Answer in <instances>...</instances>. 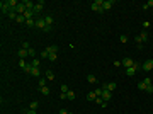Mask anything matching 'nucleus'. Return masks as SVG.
<instances>
[{
  "label": "nucleus",
  "mask_w": 153,
  "mask_h": 114,
  "mask_svg": "<svg viewBox=\"0 0 153 114\" xmlns=\"http://www.w3.org/2000/svg\"><path fill=\"white\" fill-rule=\"evenodd\" d=\"M87 82H89V84H95V82H97V78H95V75H92V73H89V75H87Z\"/></svg>",
  "instance_id": "obj_15"
},
{
  "label": "nucleus",
  "mask_w": 153,
  "mask_h": 114,
  "mask_svg": "<svg viewBox=\"0 0 153 114\" xmlns=\"http://www.w3.org/2000/svg\"><path fill=\"white\" fill-rule=\"evenodd\" d=\"M0 10L4 15H9V12H10V7H9V2H2L0 4Z\"/></svg>",
  "instance_id": "obj_3"
},
{
  "label": "nucleus",
  "mask_w": 153,
  "mask_h": 114,
  "mask_svg": "<svg viewBox=\"0 0 153 114\" xmlns=\"http://www.w3.org/2000/svg\"><path fill=\"white\" fill-rule=\"evenodd\" d=\"M27 114H38V112H36V111H32V109H29V111H27Z\"/></svg>",
  "instance_id": "obj_42"
},
{
  "label": "nucleus",
  "mask_w": 153,
  "mask_h": 114,
  "mask_svg": "<svg viewBox=\"0 0 153 114\" xmlns=\"http://www.w3.org/2000/svg\"><path fill=\"white\" fill-rule=\"evenodd\" d=\"M146 7H148V9H150V7H153V0H148V2H146Z\"/></svg>",
  "instance_id": "obj_39"
},
{
  "label": "nucleus",
  "mask_w": 153,
  "mask_h": 114,
  "mask_svg": "<svg viewBox=\"0 0 153 114\" xmlns=\"http://www.w3.org/2000/svg\"><path fill=\"white\" fill-rule=\"evenodd\" d=\"M26 24H27L29 27H32V26H36V21L34 19H29V21H26Z\"/></svg>",
  "instance_id": "obj_26"
},
{
  "label": "nucleus",
  "mask_w": 153,
  "mask_h": 114,
  "mask_svg": "<svg viewBox=\"0 0 153 114\" xmlns=\"http://www.w3.org/2000/svg\"><path fill=\"white\" fill-rule=\"evenodd\" d=\"M41 56H43V60H48V58H49V53L46 51V50H43V53H41Z\"/></svg>",
  "instance_id": "obj_27"
},
{
  "label": "nucleus",
  "mask_w": 153,
  "mask_h": 114,
  "mask_svg": "<svg viewBox=\"0 0 153 114\" xmlns=\"http://www.w3.org/2000/svg\"><path fill=\"white\" fill-rule=\"evenodd\" d=\"M121 65H123V67H126V68H131V67L134 65V60H131V58H124V60L121 61Z\"/></svg>",
  "instance_id": "obj_4"
},
{
  "label": "nucleus",
  "mask_w": 153,
  "mask_h": 114,
  "mask_svg": "<svg viewBox=\"0 0 153 114\" xmlns=\"http://www.w3.org/2000/svg\"><path fill=\"white\" fill-rule=\"evenodd\" d=\"M102 2H104V0H95V2H92L90 9L92 10H95V12H104V9H102Z\"/></svg>",
  "instance_id": "obj_1"
},
{
  "label": "nucleus",
  "mask_w": 153,
  "mask_h": 114,
  "mask_svg": "<svg viewBox=\"0 0 153 114\" xmlns=\"http://www.w3.org/2000/svg\"><path fill=\"white\" fill-rule=\"evenodd\" d=\"M43 7H44V2H43V0H41V2H38V4H36V5H34V14H39L41 10H43Z\"/></svg>",
  "instance_id": "obj_7"
},
{
  "label": "nucleus",
  "mask_w": 153,
  "mask_h": 114,
  "mask_svg": "<svg viewBox=\"0 0 153 114\" xmlns=\"http://www.w3.org/2000/svg\"><path fill=\"white\" fill-rule=\"evenodd\" d=\"M21 48H24V50H29V48H31V44H29L27 41H24V43H22V46H21Z\"/></svg>",
  "instance_id": "obj_34"
},
{
  "label": "nucleus",
  "mask_w": 153,
  "mask_h": 114,
  "mask_svg": "<svg viewBox=\"0 0 153 114\" xmlns=\"http://www.w3.org/2000/svg\"><path fill=\"white\" fill-rule=\"evenodd\" d=\"M44 50L49 53V55H51V53H58V46H53V44H51V46H46Z\"/></svg>",
  "instance_id": "obj_11"
},
{
  "label": "nucleus",
  "mask_w": 153,
  "mask_h": 114,
  "mask_svg": "<svg viewBox=\"0 0 153 114\" xmlns=\"http://www.w3.org/2000/svg\"><path fill=\"white\" fill-rule=\"evenodd\" d=\"M56 58H58V53H51L48 60H49V61H56Z\"/></svg>",
  "instance_id": "obj_23"
},
{
  "label": "nucleus",
  "mask_w": 153,
  "mask_h": 114,
  "mask_svg": "<svg viewBox=\"0 0 153 114\" xmlns=\"http://www.w3.org/2000/svg\"><path fill=\"white\" fill-rule=\"evenodd\" d=\"M95 97H97V94L94 90L92 92H89V95H87V99H89V101H95Z\"/></svg>",
  "instance_id": "obj_18"
},
{
  "label": "nucleus",
  "mask_w": 153,
  "mask_h": 114,
  "mask_svg": "<svg viewBox=\"0 0 153 114\" xmlns=\"http://www.w3.org/2000/svg\"><path fill=\"white\" fill-rule=\"evenodd\" d=\"M138 89H140V90H146V85H145V82H140V84H138Z\"/></svg>",
  "instance_id": "obj_29"
},
{
  "label": "nucleus",
  "mask_w": 153,
  "mask_h": 114,
  "mask_svg": "<svg viewBox=\"0 0 153 114\" xmlns=\"http://www.w3.org/2000/svg\"><path fill=\"white\" fill-rule=\"evenodd\" d=\"M68 114H73V112H68Z\"/></svg>",
  "instance_id": "obj_43"
},
{
  "label": "nucleus",
  "mask_w": 153,
  "mask_h": 114,
  "mask_svg": "<svg viewBox=\"0 0 153 114\" xmlns=\"http://www.w3.org/2000/svg\"><path fill=\"white\" fill-rule=\"evenodd\" d=\"M143 70H145V72H150V70H153V60H146V61L143 63Z\"/></svg>",
  "instance_id": "obj_6"
},
{
  "label": "nucleus",
  "mask_w": 153,
  "mask_h": 114,
  "mask_svg": "<svg viewBox=\"0 0 153 114\" xmlns=\"http://www.w3.org/2000/svg\"><path fill=\"white\" fill-rule=\"evenodd\" d=\"M116 84H114V82H111V84H104V85H102V89H104V90H109V92H114L116 90Z\"/></svg>",
  "instance_id": "obj_5"
},
{
  "label": "nucleus",
  "mask_w": 153,
  "mask_h": 114,
  "mask_svg": "<svg viewBox=\"0 0 153 114\" xmlns=\"http://www.w3.org/2000/svg\"><path fill=\"white\" fill-rule=\"evenodd\" d=\"M112 5H114L112 0H104V2H102V9H104V10H109Z\"/></svg>",
  "instance_id": "obj_9"
},
{
  "label": "nucleus",
  "mask_w": 153,
  "mask_h": 114,
  "mask_svg": "<svg viewBox=\"0 0 153 114\" xmlns=\"http://www.w3.org/2000/svg\"><path fill=\"white\" fill-rule=\"evenodd\" d=\"M60 89H61V92H63V94H66V92L70 90V89H68V85H66V84H63V85L60 87Z\"/></svg>",
  "instance_id": "obj_28"
},
{
  "label": "nucleus",
  "mask_w": 153,
  "mask_h": 114,
  "mask_svg": "<svg viewBox=\"0 0 153 114\" xmlns=\"http://www.w3.org/2000/svg\"><path fill=\"white\" fill-rule=\"evenodd\" d=\"M43 31H44V32H49V31H51V26H48V24H46V27L43 29Z\"/></svg>",
  "instance_id": "obj_38"
},
{
  "label": "nucleus",
  "mask_w": 153,
  "mask_h": 114,
  "mask_svg": "<svg viewBox=\"0 0 153 114\" xmlns=\"http://www.w3.org/2000/svg\"><path fill=\"white\" fill-rule=\"evenodd\" d=\"M29 109L36 111V109H38V102H36V101H32V102H31V107H29Z\"/></svg>",
  "instance_id": "obj_32"
},
{
  "label": "nucleus",
  "mask_w": 153,
  "mask_h": 114,
  "mask_svg": "<svg viewBox=\"0 0 153 114\" xmlns=\"http://www.w3.org/2000/svg\"><path fill=\"white\" fill-rule=\"evenodd\" d=\"M140 39H141V43H146V41H148V32H146V31L140 32Z\"/></svg>",
  "instance_id": "obj_13"
},
{
  "label": "nucleus",
  "mask_w": 153,
  "mask_h": 114,
  "mask_svg": "<svg viewBox=\"0 0 153 114\" xmlns=\"http://www.w3.org/2000/svg\"><path fill=\"white\" fill-rule=\"evenodd\" d=\"M26 56H29L27 50H24V48H21V50H19V58H21V60H24Z\"/></svg>",
  "instance_id": "obj_12"
},
{
  "label": "nucleus",
  "mask_w": 153,
  "mask_h": 114,
  "mask_svg": "<svg viewBox=\"0 0 153 114\" xmlns=\"http://www.w3.org/2000/svg\"><path fill=\"white\" fill-rule=\"evenodd\" d=\"M102 99H104V101H106V102H107V101H111V97H112V92H109V90H104V89H102Z\"/></svg>",
  "instance_id": "obj_8"
},
{
  "label": "nucleus",
  "mask_w": 153,
  "mask_h": 114,
  "mask_svg": "<svg viewBox=\"0 0 153 114\" xmlns=\"http://www.w3.org/2000/svg\"><path fill=\"white\" fill-rule=\"evenodd\" d=\"M44 85H46V84H44V78H41L39 80V87H44Z\"/></svg>",
  "instance_id": "obj_40"
},
{
  "label": "nucleus",
  "mask_w": 153,
  "mask_h": 114,
  "mask_svg": "<svg viewBox=\"0 0 153 114\" xmlns=\"http://www.w3.org/2000/svg\"><path fill=\"white\" fill-rule=\"evenodd\" d=\"M29 75H31V77H39V75H41V70L39 68H34V67H32V70H31V73H29Z\"/></svg>",
  "instance_id": "obj_14"
},
{
  "label": "nucleus",
  "mask_w": 153,
  "mask_h": 114,
  "mask_svg": "<svg viewBox=\"0 0 153 114\" xmlns=\"http://www.w3.org/2000/svg\"><path fill=\"white\" fill-rule=\"evenodd\" d=\"M31 65H32L34 68H39V60H36V58H32V60H31Z\"/></svg>",
  "instance_id": "obj_20"
},
{
  "label": "nucleus",
  "mask_w": 153,
  "mask_h": 114,
  "mask_svg": "<svg viewBox=\"0 0 153 114\" xmlns=\"http://www.w3.org/2000/svg\"><path fill=\"white\" fill-rule=\"evenodd\" d=\"M143 82H145V85H146V87L153 85V84H151V78H148V77H146V78H145V80H143Z\"/></svg>",
  "instance_id": "obj_31"
},
{
  "label": "nucleus",
  "mask_w": 153,
  "mask_h": 114,
  "mask_svg": "<svg viewBox=\"0 0 153 114\" xmlns=\"http://www.w3.org/2000/svg\"><path fill=\"white\" fill-rule=\"evenodd\" d=\"M31 70H32V65L27 63V65H26V68H24V72H26V73H31Z\"/></svg>",
  "instance_id": "obj_25"
},
{
  "label": "nucleus",
  "mask_w": 153,
  "mask_h": 114,
  "mask_svg": "<svg viewBox=\"0 0 153 114\" xmlns=\"http://www.w3.org/2000/svg\"><path fill=\"white\" fill-rule=\"evenodd\" d=\"M58 114H68V111H66V109H60V112H58Z\"/></svg>",
  "instance_id": "obj_41"
},
{
  "label": "nucleus",
  "mask_w": 153,
  "mask_h": 114,
  "mask_svg": "<svg viewBox=\"0 0 153 114\" xmlns=\"http://www.w3.org/2000/svg\"><path fill=\"white\" fill-rule=\"evenodd\" d=\"M44 21H46V24H48V26H51V24H53V21H55V19L51 17V15H46V17H44Z\"/></svg>",
  "instance_id": "obj_22"
},
{
  "label": "nucleus",
  "mask_w": 153,
  "mask_h": 114,
  "mask_svg": "<svg viewBox=\"0 0 153 114\" xmlns=\"http://www.w3.org/2000/svg\"><path fill=\"white\" fill-rule=\"evenodd\" d=\"M27 53H29V56H31V58H34V56H36V50H34V48H29V50H27Z\"/></svg>",
  "instance_id": "obj_24"
},
{
  "label": "nucleus",
  "mask_w": 153,
  "mask_h": 114,
  "mask_svg": "<svg viewBox=\"0 0 153 114\" xmlns=\"http://www.w3.org/2000/svg\"><path fill=\"white\" fill-rule=\"evenodd\" d=\"M46 78H48V80H53V78H55V73H53L51 70H48V72H46Z\"/></svg>",
  "instance_id": "obj_21"
},
{
  "label": "nucleus",
  "mask_w": 153,
  "mask_h": 114,
  "mask_svg": "<svg viewBox=\"0 0 153 114\" xmlns=\"http://www.w3.org/2000/svg\"><path fill=\"white\" fill-rule=\"evenodd\" d=\"M94 92H95V94H97V97H100V95H102V89H95V90H94Z\"/></svg>",
  "instance_id": "obj_36"
},
{
  "label": "nucleus",
  "mask_w": 153,
  "mask_h": 114,
  "mask_svg": "<svg viewBox=\"0 0 153 114\" xmlns=\"http://www.w3.org/2000/svg\"><path fill=\"white\" fill-rule=\"evenodd\" d=\"M15 21H17V22H26V17H24V15H17Z\"/></svg>",
  "instance_id": "obj_33"
},
{
  "label": "nucleus",
  "mask_w": 153,
  "mask_h": 114,
  "mask_svg": "<svg viewBox=\"0 0 153 114\" xmlns=\"http://www.w3.org/2000/svg\"><path fill=\"white\" fill-rule=\"evenodd\" d=\"M26 65H27V63H26V60H19V67H21V68H26Z\"/></svg>",
  "instance_id": "obj_30"
},
{
  "label": "nucleus",
  "mask_w": 153,
  "mask_h": 114,
  "mask_svg": "<svg viewBox=\"0 0 153 114\" xmlns=\"http://www.w3.org/2000/svg\"><path fill=\"white\" fill-rule=\"evenodd\" d=\"M66 99L73 101V99H75V92H73V90H68V92H66Z\"/></svg>",
  "instance_id": "obj_19"
},
{
  "label": "nucleus",
  "mask_w": 153,
  "mask_h": 114,
  "mask_svg": "<svg viewBox=\"0 0 153 114\" xmlns=\"http://www.w3.org/2000/svg\"><path fill=\"white\" fill-rule=\"evenodd\" d=\"M138 68H140V65L134 61V65H133L131 68H126V75H128V77H133V75L136 73V70H138Z\"/></svg>",
  "instance_id": "obj_2"
},
{
  "label": "nucleus",
  "mask_w": 153,
  "mask_h": 114,
  "mask_svg": "<svg viewBox=\"0 0 153 114\" xmlns=\"http://www.w3.org/2000/svg\"><path fill=\"white\" fill-rule=\"evenodd\" d=\"M119 39H121V43H128V36H124V34H123L121 38H119Z\"/></svg>",
  "instance_id": "obj_35"
},
{
  "label": "nucleus",
  "mask_w": 153,
  "mask_h": 114,
  "mask_svg": "<svg viewBox=\"0 0 153 114\" xmlns=\"http://www.w3.org/2000/svg\"><path fill=\"white\" fill-rule=\"evenodd\" d=\"M32 15H34V12H32V10H26V12H24V17H26V21L32 19Z\"/></svg>",
  "instance_id": "obj_16"
},
{
  "label": "nucleus",
  "mask_w": 153,
  "mask_h": 114,
  "mask_svg": "<svg viewBox=\"0 0 153 114\" xmlns=\"http://www.w3.org/2000/svg\"><path fill=\"white\" fill-rule=\"evenodd\" d=\"M39 90H41V94H43V95H49V89H48V87H41V89H39Z\"/></svg>",
  "instance_id": "obj_17"
},
{
  "label": "nucleus",
  "mask_w": 153,
  "mask_h": 114,
  "mask_svg": "<svg viewBox=\"0 0 153 114\" xmlns=\"http://www.w3.org/2000/svg\"><path fill=\"white\" fill-rule=\"evenodd\" d=\"M36 27H39V29H44V27H46L44 17H43V19H36Z\"/></svg>",
  "instance_id": "obj_10"
},
{
  "label": "nucleus",
  "mask_w": 153,
  "mask_h": 114,
  "mask_svg": "<svg viewBox=\"0 0 153 114\" xmlns=\"http://www.w3.org/2000/svg\"><path fill=\"white\" fill-rule=\"evenodd\" d=\"M146 92H148V94H153V85H150V87H146Z\"/></svg>",
  "instance_id": "obj_37"
}]
</instances>
